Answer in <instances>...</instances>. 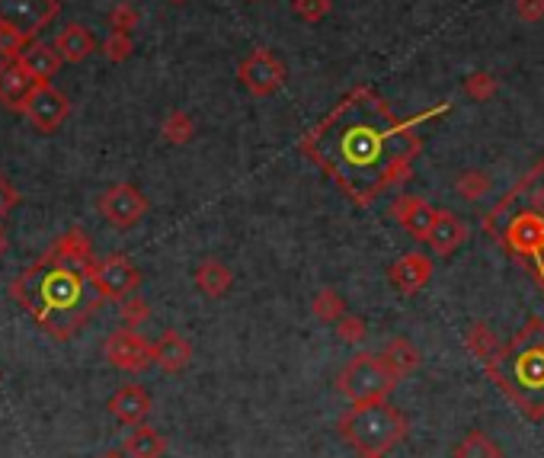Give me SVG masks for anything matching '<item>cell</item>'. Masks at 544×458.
<instances>
[{"label":"cell","instance_id":"1","mask_svg":"<svg viewBox=\"0 0 544 458\" xmlns=\"http://www.w3.org/2000/svg\"><path fill=\"white\" fill-rule=\"evenodd\" d=\"M10 295L55 340H71L103 302L90 282V266L64 260L52 247L20 279L10 282Z\"/></svg>","mask_w":544,"mask_h":458},{"label":"cell","instance_id":"2","mask_svg":"<svg viewBox=\"0 0 544 458\" xmlns=\"http://www.w3.org/2000/svg\"><path fill=\"white\" fill-rule=\"evenodd\" d=\"M336 433H340L356 452H381L388 455L397 442H404L407 436V417L400 414L397 407L388 401H375V404H356L349 414L340 417L336 423Z\"/></svg>","mask_w":544,"mask_h":458},{"label":"cell","instance_id":"3","mask_svg":"<svg viewBox=\"0 0 544 458\" xmlns=\"http://www.w3.org/2000/svg\"><path fill=\"white\" fill-rule=\"evenodd\" d=\"M400 378L388 369V362L375 353H359L352 356L336 385L346 394L352 404H375V401H388V394L397 388Z\"/></svg>","mask_w":544,"mask_h":458},{"label":"cell","instance_id":"4","mask_svg":"<svg viewBox=\"0 0 544 458\" xmlns=\"http://www.w3.org/2000/svg\"><path fill=\"white\" fill-rule=\"evenodd\" d=\"M103 356L112 369L128 372V375H138L144 369L154 366V343L144 340L138 330L132 327H119L112 330L103 343Z\"/></svg>","mask_w":544,"mask_h":458},{"label":"cell","instance_id":"5","mask_svg":"<svg viewBox=\"0 0 544 458\" xmlns=\"http://www.w3.org/2000/svg\"><path fill=\"white\" fill-rule=\"evenodd\" d=\"M333 122L336 125H343V157L346 161H352V164H372L375 157H378V151H381V129H388L391 125V113L384 116L381 122H372V119H362V122H356V119H349V109H343V113H333Z\"/></svg>","mask_w":544,"mask_h":458},{"label":"cell","instance_id":"6","mask_svg":"<svg viewBox=\"0 0 544 458\" xmlns=\"http://www.w3.org/2000/svg\"><path fill=\"white\" fill-rule=\"evenodd\" d=\"M90 282L103 298L122 302V298L135 295V289L141 286V273L135 270L132 260H128L125 254H109V257L96 260L90 266Z\"/></svg>","mask_w":544,"mask_h":458},{"label":"cell","instance_id":"7","mask_svg":"<svg viewBox=\"0 0 544 458\" xmlns=\"http://www.w3.org/2000/svg\"><path fill=\"white\" fill-rule=\"evenodd\" d=\"M61 13V0H0V26L36 39Z\"/></svg>","mask_w":544,"mask_h":458},{"label":"cell","instance_id":"8","mask_svg":"<svg viewBox=\"0 0 544 458\" xmlns=\"http://www.w3.org/2000/svg\"><path fill=\"white\" fill-rule=\"evenodd\" d=\"M240 84H244L253 97H272L285 84V65L269 49H253L237 68Z\"/></svg>","mask_w":544,"mask_h":458},{"label":"cell","instance_id":"9","mask_svg":"<svg viewBox=\"0 0 544 458\" xmlns=\"http://www.w3.org/2000/svg\"><path fill=\"white\" fill-rule=\"evenodd\" d=\"M96 205H100V215L119 231L135 228L138 221L148 215V199H144L132 183H112Z\"/></svg>","mask_w":544,"mask_h":458},{"label":"cell","instance_id":"10","mask_svg":"<svg viewBox=\"0 0 544 458\" xmlns=\"http://www.w3.org/2000/svg\"><path fill=\"white\" fill-rule=\"evenodd\" d=\"M20 113L32 122V129H39V132H55L58 125L71 116V103L68 97L52 87V84H39L36 90L29 93L26 103Z\"/></svg>","mask_w":544,"mask_h":458},{"label":"cell","instance_id":"11","mask_svg":"<svg viewBox=\"0 0 544 458\" xmlns=\"http://www.w3.org/2000/svg\"><path fill=\"white\" fill-rule=\"evenodd\" d=\"M391 215L397 218V225L404 228L413 241H429L432 234V225H436L439 212L432 209V205L423 199V196H397L391 202Z\"/></svg>","mask_w":544,"mask_h":458},{"label":"cell","instance_id":"12","mask_svg":"<svg viewBox=\"0 0 544 458\" xmlns=\"http://www.w3.org/2000/svg\"><path fill=\"white\" fill-rule=\"evenodd\" d=\"M506 241L522 257H544V215L538 212L516 215L506 231Z\"/></svg>","mask_w":544,"mask_h":458},{"label":"cell","instance_id":"13","mask_svg":"<svg viewBox=\"0 0 544 458\" xmlns=\"http://www.w3.org/2000/svg\"><path fill=\"white\" fill-rule=\"evenodd\" d=\"M109 414L116 417L122 426H141L151 414V394L141 385H122L109 398Z\"/></svg>","mask_w":544,"mask_h":458},{"label":"cell","instance_id":"14","mask_svg":"<svg viewBox=\"0 0 544 458\" xmlns=\"http://www.w3.org/2000/svg\"><path fill=\"white\" fill-rule=\"evenodd\" d=\"M388 276L400 295H416L426 289V282L432 276V260L426 254H404L391 266Z\"/></svg>","mask_w":544,"mask_h":458},{"label":"cell","instance_id":"15","mask_svg":"<svg viewBox=\"0 0 544 458\" xmlns=\"http://www.w3.org/2000/svg\"><path fill=\"white\" fill-rule=\"evenodd\" d=\"M192 359V343L180 334V330H164L160 340L154 343V362L167 375H180Z\"/></svg>","mask_w":544,"mask_h":458},{"label":"cell","instance_id":"16","mask_svg":"<svg viewBox=\"0 0 544 458\" xmlns=\"http://www.w3.org/2000/svg\"><path fill=\"white\" fill-rule=\"evenodd\" d=\"M16 61H20V68L39 84H52V77L61 68V55L55 52V45H45V42H36V39L26 45L23 55Z\"/></svg>","mask_w":544,"mask_h":458},{"label":"cell","instance_id":"17","mask_svg":"<svg viewBox=\"0 0 544 458\" xmlns=\"http://www.w3.org/2000/svg\"><path fill=\"white\" fill-rule=\"evenodd\" d=\"M36 87H39V81H32V77L20 68V61H4V65H0V100L7 103V109L20 113L26 97Z\"/></svg>","mask_w":544,"mask_h":458},{"label":"cell","instance_id":"18","mask_svg":"<svg viewBox=\"0 0 544 458\" xmlns=\"http://www.w3.org/2000/svg\"><path fill=\"white\" fill-rule=\"evenodd\" d=\"M464 241H468V225H464V221L458 215H452V212H439L429 241H426L432 247V254L448 257V254H455Z\"/></svg>","mask_w":544,"mask_h":458},{"label":"cell","instance_id":"19","mask_svg":"<svg viewBox=\"0 0 544 458\" xmlns=\"http://www.w3.org/2000/svg\"><path fill=\"white\" fill-rule=\"evenodd\" d=\"M55 52L61 55V61H68V65H80L84 58L93 55L96 49V42L93 36L87 33V26H80V23H68L61 29V33L55 36Z\"/></svg>","mask_w":544,"mask_h":458},{"label":"cell","instance_id":"20","mask_svg":"<svg viewBox=\"0 0 544 458\" xmlns=\"http://www.w3.org/2000/svg\"><path fill=\"white\" fill-rule=\"evenodd\" d=\"M122 449H125L128 458H164L167 439L160 430H154V426L141 423V426H132V430H128Z\"/></svg>","mask_w":544,"mask_h":458},{"label":"cell","instance_id":"21","mask_svg":"<svg viewBox=\"0 0 544 458\" xmlns=\"http://www.w3.org/2000/svg\"><path fill=\"white\" fill-rule=\"evenodd\" d=\"M196 286H199V292L208 295V298H224V295L231 292V286H234V273H231L221 260L205 257V260L196 266Z\"/></svg>","mask_w":544,"mask_h":458},{"label":"cell","instance_id":"22","mask_svg":"<svg viewBox=\"0 0 544 458\" xmlns=\"http://www.w3.org/2000/svg\"><path fill=\"white\" fill-rule=\"evenodd\" d=\"M381 359L388 362V369L400 378V382H404L407 375H413L416 369H420V350H416V346L410 340H404V337L384 343Z\"/></svg>","mask_w":544,"mask_h":458},{"label":"cell","instance_id":"23","mask_svg":"<svg viewBox=\"0 0 544 458\" xmlns=\"http://www.w3.org/2000/svg\"><path fill=\"white\" fill-rule=\"evenodd\" d=\"M464 346L480 359V362H496L500 359V353H503V346H500V340H496V334H493V327L490 324H484V321H474L471 327H468V334H464Z\"/></svg>","mask_w":544,"mask_h":458},{"label":"cell","instance_id":"24","mask_svg":"<svg viewBox=\"0 0 544 458\" xmlns=\"http://www.w3.org/2000/svg\"><path fill=\"white\" fill-rule=\"evenodd\" d=\"M52 250H58V254L64 257V260H71V263H77V266H93L96 260H93V244H90V238L80 228H71V231H64L61 238L52 244Z\"/></svg>","mask_w":544,"mask_h":458},{"label":"cell","instance_id":"25","mask_svg":"<svg viewBox=\"0 0 544 458\" xmlns=\"http://www.w3.org/2000/svg\"><path fill=\"white\" fill-rule=\"evenodd\" d=\"M311 311H314V318L317 321H324V324H336L346 314V302H343V295L336 292V289H320L314 298H311Z\"/></svg>","mask_w":544,"mask_h":458},{"label":"cell","instance_id":"26","mask_svg":"<svg viewBox=\"0 0 544 458\" xmlns=\"http://www.w3.org/2000/svg\"><path fill=\"white\" fill-rule=\"evenodd\" d=\"M519 378L532 388L544 385V337L519 356Z\"/></svg>","mask_w":544,"mask_h":458},{"label":"cell","instance_id":"27","mask_svg":"<svg viewBox=\"0 0 544 458\" xmlns=\"http://www.w3.org/2000/svg\"><path fill=\"white\" fill-rule=\"evenodd\" d=\"M160 135H164V141H170V145H189L192 135H196V122H192V116L183 113V109H173L164 119V125H160Z\"/></svg>","mask_w":544,"mask_h":458},{"label":"cell","instance_id":"28","mask_svg":"<svg viewBox=\"0 0 544 458\" xmlns=\"http://www.w3.org/2000/svg\"><path fill=\"white\" fill-rule=\"evenodd\" d=\"M455 458H503L500 446L484 436V433H468L458 446H455Z\"/></svg>","mask_w":544,"mask_h":458},{"label":"cell","instance_id":"29","mask_svg":"<svg viewBox=\"0 0 544 458\" xmlns=\"http://www.w3.org/2000/svg\"><path fill=\"white\" fill-rule=\"evenodd\" d=\"M455 193L461 199H468V202H480L490 193V177L484 170H464L461 177L455 180Z\"/></svg>","mask_w":544,"mask_h":458},{"label":"cell","instance_id":"30","mask_svg":"<svg viewBox=\"0 0 544 458\" xmlns=\"http://www.w3.org/2000/svg\"><path fill=\"white\" fill-rule=\"evenodd\" d=\"M119 318H122V327L138 330L144 321L151 318V305L144 302L141 295H128V298H122V302H119Z\"/></svg>","mask_w":544,"mask_h":458},{"label":"cell","instance_id":"31","mask_svg":"<svg viewBox=\"0 0 544 458\" xmlns=\"http://www.w3.org/2000/svg\"><path fill=\"white\" fill-rule=\"evenodd\" d=\"M496 77L493 74H487V71H474V74H468V81H464V93H468L471 100H477V103H487L493 93H496Z\"/></svg>","mask_w":544,"mask_h":458},{"label":"cell","instance_id":"32","mask_svg":"<svg viewBox=\"0 0 544 458\" xmlns=\"http://www.w3.org/2000/svg\"><path fill=\"white\" fill-rule=\"evenodd\" d=\"M138 23H141V13H138L135 4H116V7L109 10L112 33H128V36H132Z\"/></svg>","mask_w":544,"mask_h":458},{"label":"cell","instance_id":"33","mask_svg":"<svg viewBox=\"0 0 544 458\" xmlns=\"http://www.w3.org/2000/svg\"><path fill=\"white\" fill-rule=\"evenodd\" d=\"M100 49H103V55L112 61V65H119V61H128V58H132L135 42H132V36H128V33H109Z\"/></svg>","mask_w":544,"mask_h":458},{"label":"cell","instance_id":"34","mask_svg":"<svg viewBox=\"0 0 544 458\" xmlns=\"http://www.w3.org/2000/svg\"><path fill=\"white\" fill-rule=\"evenodd\" d=\"M29 42L32 39H26L23 33H16V29L0 26V58H4V61H16V58H20Z\"/></svg>","mask_w":544,"mask_h":458},{"label":"cell","instance_id":"35","mask_svg":"<svg viewBox=\"0 0 544 458\" xmlns=\"http://www.w3.org/2000/svg\"><path fill=\"white\" fill-rule=\"evenodd\" d=\"M292 7L298 13V20H304V23H320L324 17H330L333 0H292Z\"/></svg>","mask_w":544,"mask_h":458},{"label":"cell","instance_id":"36","mask_svg":"<svg viewBox=\"0 0 544 458\" xmlns=\"http://www.w3.org/2000/svg\"><path fill=\"white\" fill-rule=\"evenodd\" d=\"M336 337H340L343 343H362L365 340V321L359 318V314H343L340 321H336Z\"/></svg>","mask_w":544,"mask_h":458},{"label":"cell","instance_id":"37","mask_svg":"<svg viewBox=\"0 0 544 458\" xmlns=\"http://www.w3.org/2000/svg\"><path fill=\"white\" fill-rule=\"evenodd\" d=\"M516 17L522 23H541L544 20V0H512Z\"/></svg>","mask_w":544,"mask_h":458},{"label":"cell","instance_id":"38","mask_svg":"<svg viewBox=\"0 0 544 458\" xmlns=\"http://www.w3.org/2000/svg\"><path fill=\"white\" fill-rule=\"evenodd\" d=\"M16 205H20V193H16V189L10 186L7 177H0V218L10 215Z\"/></svg>","mask_w":544,"mask_h":458},{"label":"cell","instance_id":"39","mask_svg":"<svg viewBox=\"0 0 544 458\" xmlns=\"http://www.w3.org/2000/svg\"><path fill=\"white\" fill-rule=\"evenodd\" d=\"M100 458H128V455H125V449H109V452H103Z\"/></svg>","mask_w":544,"mask_h":458},{"label":"cell","instance_id":"40","mask_svg":"<svg viewBox=\"0 0 544 458\" xmlns=\"http://www.w3.org/2000/svg\"><path fill=\"white\" fill-rule=\"evenodd\" d=\"M7 254V234H4V228H0V257Z\"/></svg>","mask_w":544,"mask_h":458},{"label":"cell","instance_id":"41","mask_svg":"<svg viewBox=\"0 0 544 458\" xmlns=\"http://www.w3.org/2000/svg\"><path fill=\"white\" fill-rule=\"evenodd\" d=\"M359 458H384L381 452H359Z\"/></svg>","mask_w":544,"mask_h":458},{"label":"cell","instance_id":"42","mask_svg":"<svg viewBox=\"0 0 544 458\" xmlns=\"http://www.w3.org/2000/svg\"><path fill=\"white\" fill-rule=\"evenodd\" d=\"M170 4H186V0H170Z\"/></svg>","mask_w":544,"mask_h":458},{"label":"cell","instance_id":"43","mask_svg":"<svg viewBox=\"0 0 544 458\" xmlns=\"http://www.w3.org/2000/svg\"><path fill=\"white\" fill-rule=\"evenodd\" d=\"M250 4H256V0H250Z\"/></svg>","mask_w":544,"mask_h":458}]
</instances>
